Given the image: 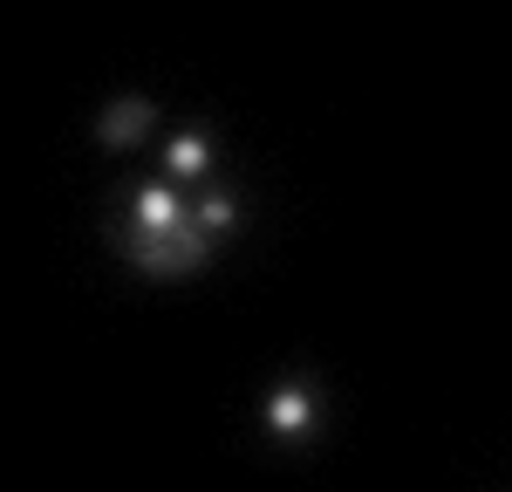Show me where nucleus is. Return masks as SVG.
<instances>
[{
	"label": "nucleus",
	"mask_w": 512,
	"mask_h": 492,
	"mask_svg": "<svg viewBox=\"0 0 512 492\" xmlns=\"http://www.w3.org/2000/svg\"><path fill=\"white\" fill-rule=\"evenodd\" d=\"M321 424H328V397H321V383L308 369L267 383V397H260V438H267V445L294 451V445H308Z\"/></svg>",
	"instance_id": "nucleus-1"
},
{
	"label": "nucleus",
	"mask_w": 512,
	"mask_h": 492,
	"mask_svg": "<svg viewBox=\"0 0 512 492\" xmlns=\"http://www.w3.org/2000/svg\"><path fill=\"white\" fill-rule=\"evenodd\" d=\"M185 226H192V192H178L171 178H144V185H130L123 212L110 219V246L117 240H171Z\"/></svg>",
	"instance_id": "nucleus-2"
},
{
	"label": "nucleus",
	"mask_w": 512,
	"mask_h": 492,
	"mask_svg": "<svg viewBox=\"0 0 512 492\" xmlns=\"http://www.w3.org/2000/svg\"><path fill=\"white\" fill-rule=\"evenodd\" d=\"M212 253H219V246L205 240L198 226L171 233V240H117V260H123V267H137L144 281H185V274H198Z\"/></svg>",
	"instance_id": "nucleus-3"
},
{
	"label": "nucleus",
	"mask_w": 512,
	"mask_h": 492,
	"mask_svg": "<svg viewBox=\"0 0 512 492\" xmlns=\"http://www.w3.org/2000/svg\"><path fill=\"white\" fill-rule=\"evenodd\" d=\"M212 171H219V137H212L205 123H178V130L158 144V178H171L178 192H205V185H219Z\"/></svg>",
	"instance_id": "nucleus-4"
},
{
	"label": "nucleus",
	"mask_w": 512,
	"mask_h": 492,
	"mask_svg": "<svg viewBox=\"0 0 512 492\" xmlns=\"http://www.w3.org/2000/svg\"><path fill=\"white\" fill-rule=\"evenodd\" d=\"M158 103L151 96H117V103H103V117H96V144L103 151H137L144 137H158Z\"/></svg>",
	"instance_id": "nucleus-5"
},
{
	"label": "nucleus",
	"mask_w": 512,
	"mask_h": 492,
	"mask_svg": "<svg viewBox=\"0 0 512 492\" xmlns=\"http://www.w3.org/2000/svg\"><path fill=\"white\" fill-rule=\"evenodd\" d=\"M192 226L212 246H233L239 226H246V192L226 185V178H219V185H205V192H192Z\"/></svg>",
	"instance_id": "nucleus-6"
}]
</instances>
